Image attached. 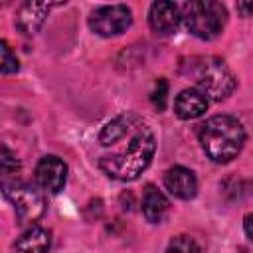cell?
Wrapping results in <instances>:
<instances>
[{"label":"cell","instance_id":"cell-1","mask_svg":"<svg viewBox=\"0 0 253 253\" xmlns=\"http://www.w3.org/2000/svg\"><path fill=\"white\" fill-rule=\"evenodd\" d=\"M154 150H156L154 132L148 126H142L132 134L130 144L123 152L103 156L99 160V168L113 180L132 182L148 168L154 156Z\"/></svg>","mask_w":253,"mask_h":253},{"label":"cell","instance_id":"cell-2","mask_svg":"<svg viewBox=\"0 0 253 253\" xmlns=\"http://www.w3.org/2000/svg\"><path fill=\"white\" fill-rule=\"evenodd\" d=\"M198 138L208 158L225 164L239 154L245 142V128L231 115H213L200 125Z\"/></svg>","mask_w":253,"mask_h":253},{"label":"cell","instance_id":"cell-3","mask_svg":"<svg viewBox=\"0 0 253 253\" xmlns=\"http://www.w3.org/2000/svg\"><path fill=\"white\" fill-rule=\"evenodd\" d=\"M190 75L194 77L198 91H202L208 101H223L235 89V77L231 69L219 57H196L190 65Z\"/></svg>","mask_w":253,"mask_h":253},{"label":"cell","instance_id":"cell-4","mask_svg":"<svg viewBox=\"0 0 253 253\" xmlns=\"http://www.w3.org/2000/svg\"><path fill=\"white\" fill-rule=\"evenodd\" d=\"M182 20L186 30L200 40H213L221 34L227 12L221 2L194 0L182 6Z\"/></svg>","mask_w":253,"mask_h":253},{"label":"cell","instance_id":"cell-5","mask_svg":"<svg viewBox=\"0 0 253 253\" xmlns=\"http://www.w3.org/2000/svg\"><path fill=\"white\" fill-rule=\"evenodd\" d=\"M130 24H132V12L125 4L101 6L89 16V28L103 38L119 36V34L126 32V28H130Z\"/></svg>","mask_w":253,"mask_h":253},{"label":"cell","instance_id":"cell-6","mask_svg":"<svg viewBox=\"0 0 253 253\" xmlns=\"http://www.w3.org/2000/svg\"><path fill=\"white\" fill-rule=\"evenodd\" d=\"M4 194L12 200L14 204V210H16V215L22 223H28V221H36L38 217L43 215L45 211V200L43 196L36 190V188H30V186H12L8 190H4Z\"/></svg>","mask_w":253,"mask_h":253},{"label":"cell","instance_id":"cell-7","mask_svg":"<svg viewBox=\"0 0 253 253\" xmlns=\"http://www.w3.org/2000/svg\"><path fill=\"white\" fill-rule=\"evenodd\" d=\"M67 180V166L59 156L47 154L40 158L36 164V182L49 194H57L63 190Z\"/></svg>","mask_w":253,"mask_h":253},{"label":"cell","instance_id":"cell-8","mask_svg":"<svg viewBox=\"0 0 253 253\" xmlns=\"http://www.w3.org/2000/svg\"><path fill=\"white\" fill-rule=\"evenodd\" d=\"M182 20V10L178 4L168 0H158L150 6L148 12V24L156 34L168 36L178 30V24Z\"/></svg>","mask_w":253,"mask_h":253},{"label":"cell","instance_id":"cell-9","mask_svg":"<svg viewBox=\"0 0 253 253\" xmlns=\"http://www.w3.org/2000/svg\"><path fill=\"white\" fill-rule=\"evenodd\" d=\"M142 126H144V125H142V119H140L136 113L126 111V113L115 117L113 121H109V123L103 126V130H101V134H99V142H101L103 146H111V144L123 140L126 134H134V132L140 130Z\"/></svg>","mask_w":253,"mask_h":253},{"label":"cell","instance_id":"cell-10","mask_svg":"<svg viewBox=\"0 0 253 253\" xmlns=\"http://www.w3.org/2000/svg\"><path fill=\"white\" fill-rule=\"evenodd\" d=\"M164 186L172 196H176L180 200H190L198 192V180H196L194 172L186 166L168 168L164 174Z\"/></svg>","mask_w":253,"mask_h":253},{"label":"cell","instance_id":"cell-11","mask_svg":"<svg viewBox=\"0 0 253 253\" xmlns=\"http://www.w3.org/2000/svg\"><path fill=\"white\" fill-rule=\"evenodd\" d=\"M206 109H208V97L198 89H184L174 101V111L184 121L202 117Z\"/></svg>","mask_w":253,"mask_h":253},{"label":"cell","instance_id":"cell-12","mask_svg":"<svg viewBox=\"0 0 253 253\" xmlns=\"http://www.w3.org/2000/svg\"><path fill=\"white\" fill-rule=\"evenodd\" d=\"M51 6L53 4H40V2H28V4H24L20 8L18 16H16V26L20 28V32L26 34V36L36 34L42 28V24L45 22Z\"/></svg>","mask_w":253,"mask_h":253},{"label":"cell","instance_id":"cell-13","mask_svg":"<svg viewBox=\"0 0 253 253\" xmlns=\"http://www.w3.org/2000/svg\"><path fill=\"white\" fill-rule=\"evenodd\" d=\"M51 235L40 225L28 227L16 241V253H49Z\"/></svg>","mask_w":253,"mask_h":253},{"label":"cell","instance_id":"cell-14","mask_svg":"<svg viewBox=\"0 0 253 253\" xmlns=\"http://www.w3.org/2000/svg\"><path fill=\"white\" fill-rule=\"evenodd\" d=\"M168 200L166 196L154 188L152 184H148L144 188V196H142V213L150 223H160L168 211Z\"/></svg>","mask_w":253,"mask_h":253},{"label":"cell","instance_id":"cell-15","mask_svg":"<svg viewBox=\"0 0 253 253\" xmlns=\"http://www.w3.org/2000/svg\"><path fill=\"white\" fill-rule=\"evenodd\" d=\"M0 172H2V184H6L10 176H16V172H20V160L16 158V154H12L8 146H2L0 150Z\"/></svg>","mask_w":253,"mask_h":253},{"label":"cell","instance_id":"cell-16","mask_svg":"<svg viewBox=\"0 0 253 253\" xmlns=\"http://www.w3.org/2000/svg\"><path fill=\"white\" fill-rule=\"evenodd\" d=\"M166 253H200V245L190 235H176L174 239H170Z\"/></svg>","mask_w":253,"mask_h":253},{"label":"cell","instance_id":"cell-17","mask_svg":"<svg viewBox=\"0 0 253 253\" xmlns=\"http://www.w3.org/2000/svg\"><path fill=\"white\" fill-rule=\"evenodd\" d=\"M18 67H20V65H18L16 55L12 53L10 45L2 40V42H0V71H2L4 75H8V73H16Z\"/></svg>","mask_w":253,"mask_h":253},{"label":"cell","instance_id":"cell-18","mask_svg":"<svg viewBox=\"0 0 253 253\" xmlns=\"http://www.w3.org/2000/svg\"><path fill=\"white\" fill-rule=\"evenodd\" d=\"M166 95H168V81L160 77L156 81V85H154L152 95H150V101H152V105L158 111H164V107H166Z\"/></svg>","mask_w":253,"mask_h":253},{"label":"cell","instance_id":"cell-19","mask_svg":"<svg viewBox=\"0 0 253 253\" xmlns=\"http://www.w3.org/2000/svg\"><path fill=\"white\" fill-rule=\"evenodd\" d=\"M243 229H245L247 237L253 241V213H249V215L245 217V221H243Z\"/></svg>","mask_w":253,"mask_h":253},{"label":"cell","instance_id":"cell-20","mask_svg":"<svg viewBox=\"0 0 253 253\" xmlns=\"http://www.w3.org/2000/svg\"><path fill=\"white\" fill-rule=\"evenodd\" d=\"M237 12H241V16H249V14H253V4L251 2H237Z\"/></svg>","mask_w":253,"mask_h":253}]
</instances>
